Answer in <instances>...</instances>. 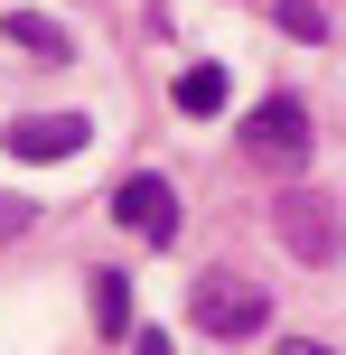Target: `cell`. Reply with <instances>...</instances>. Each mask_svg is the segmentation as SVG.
<instances>
[{
  "label": "cell",
  "instance_id": "cell-5",
  "mask_svg": "<svg viewBox=\"0 0 346 355\" xmlns=\"http://www.w3.org/2000/svg\"><path fill=\"white\" fill-rule=\"evenodd\" d=\"M0 141H10V159H75L85 150V112H19Z\"/></svg>",
  "mask_w": 346,
  "mask_h": 355
},
{
  "label": "cell",
  "instance_id": "cell-11",
  "mask_svg": "<svg viewBox=\"0 0 346 355\" xmlns=\"http://www.w3.org/2000/svg\"><path fill=\"white\" fill-rule=\"evenodd\" d=\"M281 355H328V346H318V337H291V346H281Z\"/></svg>",
  "mask_w": 346,
  "mask_h": 355
},
{
  "label": "cell",
  "instance_id": "cell-10",
  "mask_svg": "<svg viewBox=\"0 0 346 355\" xmlns=\"http://www.w3.org/2000/svg\"><path fill=\"white\" fill-rule=\"evenodd\" d=\"M94 309H103V327H122V318H131V290L103 271V281H94Z\"/></svg>",
  "mask_w": 346,
  "mask_h": 355
},
{
  "label": "cell",
  "instance_id": "cell-9",
  "mask_svg": "<svg viewBox=\"0 0 346 355\" xmlns=\"http://www.w3.org/2000/svg\"><path fill=\"white\" fill-rule=\"evenodd\" d=\"M19 234H37V206L28 196H0V243H19Z\"/></svg>",
  "mask_w": 346,
  "mask_h": 355
},
{
  "label": "cell",
  "instance_id": "cell-4",
  "mask_svg": "<svg viewBox=\"0 0 346 355\" xmlns=\"http://www.w3.org/2000/svg\"><path fill=\"white\" fill-rule=\"evenodd\" d=\"M272 225H281V243H291L300 262H337V206H328L318 187L291 178V187L272 196Z\"/></svg>",
  "mask_w": 346,
  "mask_h": 355
},
{
  "label": "cell",
  "instance_id": "cell-7",
  "mask_svg": "<svg viewBox=\"0 0 346 355\" xmlns=\"http://www.w3.org/2000/svg\"><path fill=\"white\" fill-rule=\"evenodd\" d=\"M10 37H19V47H37V56H66V37H56V19H37V10H19V19H10Z\"/></svg>",
  "mask_w": 346,
  "mask_h": 355
},
{
  "label": "cell",
  "instance_id": "cell-6",
  "mask_svg": "<svg viewBox=\"0 0 346 355\" xmlns=\"http://www.w3.org/2000/svg\"><path fill=\"white\" fill-rule=\"evenodd\" d=\"M225 94H234V85H225V66H187V75H178V112H187V122L225 112Z\"/></svg>",
  "mask_w": 346,
  "mask_h": 355
},
{
  "label": "cell",
  "instance_id": "cell-3",
  "mask_svg": "<svg viewBox=\"0 0 346 355\" xmlns=\"http://www.w3.org/2000/svg\"><path fill=\"white\" fill-rule=\"evenodd\" d=\"M112 225H122V234H141L150 252H168V243H178V187H168L159 168L122 178V187H112Z\"/></svg>",
  "mask_w": 346,
  "mask_h": 355
},
{
  "label": "cell",
  "instance_id": "cell-1",
  "mask_svg": "<svg viewBox=\"0 0 346 355\" xmlns=\"http://www.w3.org/2000/svg\"><path fill=\"white\" fill-rule=\"evenodd\" d=\"M187 327H206V337H262L272 327V290L243 281V271H197V290H187Z\"/></svg>",
  "mask_w": 346,
  "mask_h": 355
},
{
  "label": "cell",
  "instance_id": "cell-8",
  "mask_svg": "<svg viewBox=\"0 0 346 355\" xmlns=\"http://www.w3.org/2000/svg\"><path fill=\"white\" fill-rule=\"evenodd\" d=\"M281 28H291V37H309V47H318V37H328V10H318V0H281Z\"/></svg>",
  "mask_w": 346,
  "mask_h": 355
},
{
  "label": "cell",
  "instance_id": "cell-2",
  "mask_svg": "<svg viewBox=\"0 0 346 355\" xmlns=\"http://www.w3.org/2000/svg\"><path fill=\"white\" fill-rule=\"evenodd\" d=\"M309 103H300V94H262L253 112H243V159L253 168H272V178H300L309 168Z\"/></svg>",
  "mask_w": 346,
  "mask_h": 355
}]
</instances>
